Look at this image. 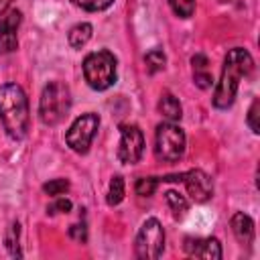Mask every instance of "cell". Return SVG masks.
<instances>
[{
	"instance_id": "6",
	"label": "cell",
	"mask_w": 260,
	"mask_h": 260,
	"mask_svg": "<svg viewBox=\"0 0 260 260\" xmlns=\"http://www.w3.org/2000/svg\"><path fill=\"white\" fill-rule=\"evenodd\" d=\"M165 250V230L156 217H148L142 221L136 240H134V252L140 260H156Z\"/></svg>"
},
{
	"instance_id": "8",
	"label": "cell",
	"mask_w": 260,
	"mask_h": 260,
	"mask_svg": "<svg viewBox=\"0 0 260 260\" xmlns=\"http://www.w3.org/2000/svg\"><path fill=\"white\" fill-rule=\"evenodd\" d=\"M158 181H181V183H185L187 193L195 203H205L213 195V181L201 169H191L187 173H181V175H175V177H162Z\"/></svg>"
},
{
	"instance_id": "17",
	"label": "cell",
	"mask_w": 260,
	"mask_h": 260,
	"mask_svg": "<svg viewBox=\"0 0 260 260\" xmlns=\"http://www.w3.org/2000/svg\"><path fill=\"white\" fill-rule=\"evenodd\" d=\"M165 201L171 207V211H173L175 217H183L189 211V199L185 195H181L179 191H175V189L165 191Z\"/></svg>"
},
{
	"instance_id": "5",
	"label": "cell",
	"mask_w": 260,
	"mask_h": 260,
	"mask_svg": "<svg viewBox=\"0 0 260 260\" xmlns=\"http://www.w3.org/2000/svg\"><path fill=\"white\" fill-rule=\"evenodd\" d=\"M185 146H187V138L181 126H177L175 122H160L156 126V134H154V152L158 160L165 162H175L185 154Z\"/></svg>"
},
{
	"instance_id": "3",
	"label": "cell",
	"mask_w": 260,
	"mask_h": 260,
	"mask_svg": "<svg viewBox=\"0 0 260 260\" xmlns=\"http://www.w3.org/2000/svg\"><path fill=\"white\" fill-rule=\"evenodd\" d=\"M71 108V91L63 81H49L39 100V118L45 126H57Z\"/></svg>"
},
{
	"instance_id": "1",
	"label": "cell",
	"mask_w": 260,
	"mask_h": 260,
	"mask_svg": "<svg viewBox=\"0 0 260 260\" xmlns=\"http://www.w3.org/2000/svg\"><path fill=\"white\" fill-rule=\"evenodd\" d=\"M252 69H254V59L246 49L234 47L228 51L221 67V77L213 91V106L217 110H228L234 104L240 81L246 75H250Z\"/></svg>"
},
{
	"instance_id": "4",
	"label": "cell",
	"mask_w": 260,
	"mask_h": 260,
	"mask_svg": "<svg viewBox=\"0 0 260 260\" xmlns=\"http://www.w3.org/2000/svg\"><path fill=\"white\" fill-rule=\"evenodd\" d=\"M83 77L95 91H104L116 83V57L110 51H93L83 59Z\"/></svg>"
},
{
	"instance_id": "24",
	"label": "cell",
	"mask_w": 260,
	"mask_h": 260,
	"mask_svg": "<svg viewBox=\"0 0 260 260\" xmlns=\"http://www.w3.org/2000/svg\"><path fill=\"white\" fill-rule=\"evenodd\" d=\"M258 116H260V100L256 98V100L252 102V106H250V110H248V118H246V122H248V126H250V130H252L254 134H258V132H260Z\"/></svg>"
},
{
	"instance_id": "11",
	"label": "cell",
	"mask_w": 260,
	"mask_h": 260,
	"mask_svg": "<svg viewBox=\"0 0 260 260\" xmlns=\"http://www.w3.org/2000/svg\"><path fill=\"white\" fill-rule=\"evenodd\" d=\"M183 250L187 256L203 258V260H219L223 256L217 238H185Z\"/></svg>"
},
{
	"instance_id": "19",
	"label": "cell",
	"mask_w": 260,
	"mask_h": 260,
	"mask_svg": "<svg viewBox=\"0 0 260 260\" xmlns=\"http://www.w3.org/2000/svg\"><path fill=\"white\" fill-rule=\"evenodd\" d=\"M144 63L148 67L150 73H156L160 69H165V63H167V57L160 49H150L146 55H144Z\"/></svg>"
},
{
	"instance_id": "7",
	"label": "cell",
	"mask_w": 260,
	"mask_h": 260,
	"mask_svg": "<svg viewBox=\"0 0 260 260\" xmlns=\"http://www.w3.org/2000/svg\"><path fill=\"white\" fill-rule=\"evenodd\" d=\"M98 128H100V116L98 114H93V112L81 114L79 118L73 120V124L69 126L67 134H65L67 146L77 154H85L93 142Z\"/></svg>"
},
{
	"instance_id": "26",
	"label": "cell",
	"mask_w": 260,
	"mask_h": 260,
	"mask_svg": "<svg viewBox=\"0 0 260 260\" xmlns=\"http://www.w3.org/2000/svg\"><path fill=\"white\" fill-rule=\"evenodd\" d=\"M69 236H71L75 242L85 244V242H87V228H85V221H81V223H73V225L69 228Z\"/></svg>"
},
{
	"instance_id": "23",
	"label": "cell",
	"mask_w": 260,
	"mask_h": 260,
	"mask_svg": "<svg viewBox=\"0 0 260 260\" xmlns=\"http://www.w3.org/2000/svg\"><path fill=\"white\" fill-rule=\"evenodd\" d=\"M114 0H71V4H75L77 8L81 10H87V12H100V10H106L112 6Z\"/></svg>"
},
{
	"instance_id": "9",
	"label": "cell",
	"mask_w": 260,
	"mask_h": 260,
	"mask_svg": "<svg viewBox=\"0 0 260 260\" xmlns=\"http://www.w3.org/2000/svg\"><path fill=\"white\" fill-rule=\"evenodd\" d=\"M144 152V134L136 124H120L118 160L124 165H136Z\"/></svg>"
},
{
	"instance_id": "12",
	"label": "cell",
	"mask_w": 260,
	"mask_h": 260,
	"mask_svg": "<svg viewBox=\"0 0 260 260\" xmlns=\"http://www.w3.org/2000/svg\"><path fill=\"white\" fill-rule=\"evenodd\" d=\"M232 232H234V236L240 244L250 246L254 242V221H252V217L244 211H236L232 215Z\"/></svg>"
},
{
	"instance_id": "15",
	"label": "cell",
	"mask_w": 260,
	"mask_h": 260,
	"mask_svg": "<svg viewBox=\"0 0 260 260\" xmlns=\"http://www.w3.org/2000/svg\"><path fill=\"white\" fill-rule=\"evenodd\" d=\"M91 35H93V26L89 22H77L75 26H71V30L67 35V41L73 49H81L89 43Z\"/></svg>"
},
{
	"instance_id": "27",
	"label": "cell",
	"mask_w": 260,
	"mask_h": 260,
	"mask_svg": "<svg viewBox=\"0 0 260 260\" xmlns=\"http://www.w3.org/2000/svg\"><path fill=\"white\" fill-rule=\"evenodd\" d=\"M12 2H14V0H0V14H4L6 10H10Z\"/></svg>"
},
{
	"instance_id": "22",
	"label": "cell",
	"mask_w": 260,
	"mask_h": 260,
	"mask_svg": "<svg viewBox=\"0 0 260 260\" xmlns=\"http://www.w3.org/2000/svg\"><path fill=\"white\" fill-rule=\"evenodd\" d=\"M43 191L51 197H59V195H65L69 191V181L67 179H51L43 185Z\"/></svg>"
},
{
	"instance_id": "21",
	"label": "cell",
	"mask_w": 260,
	"mask_h": 260,
	"mask_svg": "<svg viewBox=\"0 0 260 260\" xmlns=\"http://www.w3.org/2000/svg\"><path fill=\"white\" fill-rule=\"evenodd\" d=\"M156 185H158V179L156 177H140L136 181V185H134V191L140 197H150L156 191Z\"/></svg>"
},
{
	"instance_id": "10",
	"label": "cell",
	"mask_w": 260,
	"mask_h": 260,
	"mask_svg": "<svg viewBox=\"0 0 260 260\" xmlns=\"http://www.w3.org/2000/svg\"><path fill=\"white\" fill-rule=\"evenodd\" d=\"M20 20H22V14L20 10H14V8L0 14V55H8L16 51Z\"/></svg>"
},
{
	"instance_id": "25",
	"label": "cell",
	"mask_w": 260,
	"mask_h": 260,
	"mask_svg": "<svg viewBox=\"0 0 260 260\" xmlns=\"http://www.w3.org/2000/svg\"><path fill=\"white\" fill-rule=\"evenodd\" d=\"M71 201L67 199V197H57V201L55 203H51L49 207H47V211L51 213V215H55V213H69L71 211Z\"/></svg>"
},
{
	"instance_id": "14",
	"label": "cell",
	"mask_w": 260,
	"mask_h": 260,
	"mask_svg": "<svg viewBox=\"0 0 260 260\" xmlns=\"http://www.w3.org/2000/svg\"><path fill=\"white\" fill-rule=\"evenodd\" d=\"M158 112H160L169 122H177V120H181V116H183V108H181L179 100H177L171 91H165V93L160 95V100H158Z\"/></svg>"
},
{
	"instance_id": "18",
	"label": "cell",
	"mask_w": 260,
	"mask_h": 260,
	"mask_svg": "<svg viewBox=\"0 0 260 260\" xmlns=\"http://www.w3.org/2000/svg\"><path fill=\"white\" fill-rule=\"evenodd\" d=\"M124 193H126V187H124V179L120 175H116L112 181H110V187H108V205H118L122 199H124Z\"/></svg>"
},
{
	"instance_id": "20",
	"label": "cell",
	"mask_w": 260,
	"mask_h": 260,
	"mask_svg": "<svg viewBox=\"0 0 260 260\" xmlns=\"http://www.w3.org/2000/svg\"><path fill=\"white\" fill-rule=\"evenodd\" d=\"M167 2L171 10L181 18H189L195 12V0H167Z\"/></svg>"
},
{
	"instance_id": "2",
	"label": "cell",
	"mask_w": 260,
	"mask_h": 260,
	"mask_svg": "<svg viewBox=\"0 0 260 260\" xmlns=\"http://www.w3.org/2000/svg\"><path fill=\"white\" fill-rule=\"evenodd\" d=\"M0 122L12 140H22L28 134V100L18 83L0 85Z\"/></svg>"
},
{
	"instance_id": "16",
	"label": "cell",
	"mask_w": 260,
	"mask_h": 260,
	"mask_svg": "<svg viewBox=\"0 0 260 260\" xmlns=\"http://www.w3.org/2000/svg\"><path fill=\"white\" fill-rule=\"evenodd\" d=\"M4 246L8 250V254L12 258H20L22 256V250H20V223L18 221H12L6 230V236H4Z\"/></svg>"
},
{
	"instance_id": "13",
	"label": "cell",
	"mask_w": 260,
	"mask_h": 260,
	"mask_svg": "<svg viewBox=\"0 0 260 260\" xmlns=\"http://www.w3.org/2000/svg\"><path fill=\"white\" fill-rule=\"evenodd\" d=\"M191 65H193V81L197 87L201 89H209L213 85V75L209 73V61L203 53H197L191 57Z\"/></svg>"
}]
</instances>
